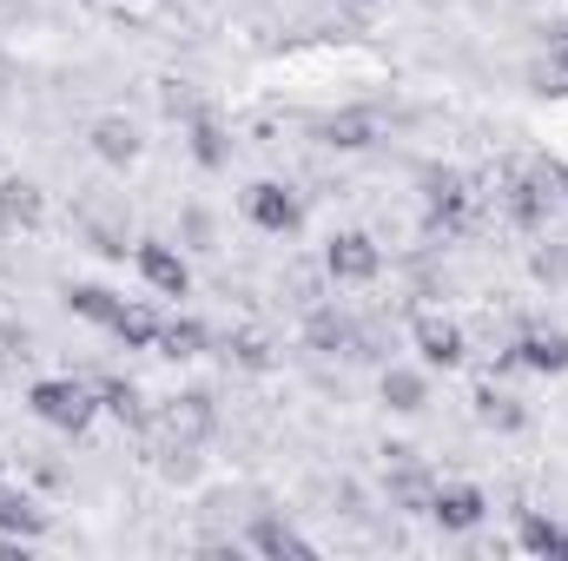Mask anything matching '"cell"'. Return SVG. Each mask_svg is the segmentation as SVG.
I'll return each instance as SVG.
<instances>
[{
    "label": "cell",
    "instance_id": "6da1fadb",
    "mask_svg": "<svg viewBox=\"0 0 568 561\" xmlns=\"http://www.w3.org/2000/svg\"><path fill=\"white\" fill-rule=\"evenodd\" d=\"M27 410L47 422V429H67V436H80L87 422L100 417V390H87L80 377H40V384L27 390Z\"/></svg>",
    "mask_w": 568,
    "mask_h": 561
},
{
    "label": "cell",
    "instance_id": "7a4b0ae2",
    "mask_svg": "<svg viewBox=\"0 0 568 561\" xmlns=\"http://www.w3.org/2000/svg\"><path fill=\"white\" fill-rule=\"evenodd\" d=\"M245 218L258 232H272V238H291V232H304V198L278 178H252L245 185Z\"/></svg>",
    "mask_w": 568,
    "mask_h": 561
},
{
    "label": "cell",
    "instance_id": "3957f363",
    "mask_svg": "<svg viewBox=\"0 0 568 561\" xmlns=\"http://www.w3.org/2000/svg\"><path fill=\"white\" fill-rule=\"evenodd\" d=\"M377 272H384V252H377L371 232H331V245H324V278L371 284Z\"/></svg>",
    "mask_w": 568,
    "mask_h": 561
},
{
    "label": "cell",
    "instance_id": "277c9868",
    "mask_svg": "<svg viewBox=\"0 0 568 561\" xmlns=\"http://www.w3.org/2000/svg\"><path fill=\"white\" fill-rule=\"evenodd\" d=\"M496 370H536V377H562L568 370V330H523L503 357H496Z\"/></svg>",
    "mask_w": 568,
    "mask_h": 561
},
{
    "label": "cell",
    "instance_id": "5b68a950",
    "mask_svg": "<svg viewBox=\"0 0 568 561\" xmlns=\"http://www.w3.org/2000/svg\"><path fill=\"white\" fill-rule=\"evenodd\" d=\"M424 516L436 522V529H449V536H469V529L489 516V502H483V489H476V482H436Z\"/></svg>",
    "mask_w": 568,
    "mask_h": 561
},
{
    "label": "cell",
    "instance_id": "8992f818",
    "mask_svg": "<svg viewBox=\"0 0 568 561\" xmlns=\"http://www.w3.org/2000/svg\"><path fill=\"white\" fill-rule=\"evenodd\" d=\"M496 205H503V218H509V225H529V232H536V225H549V205H556V198H549V185H542V178L503 172V178H496Z\"/></svg>",
    "mask_w": 568,
    "mask_h": 561
},
{
    "label": "cell",
    "instance_id": "52a82bcc",
    "mask_svg": "<svg viewBox=\"0 0 568 561\" xmlns=\"http://www.w3.org/2000/svg\"><path fill=\"white\" fill-rule=\"evenodd\" d=\"M133 265H140V278L159 290V297H185L192 290V265L165 245V238H140L133 245Z\"/></svg>",
    "mask_w": 568,
    "mask_h": 561
},
{
    "label": "cell",
    "instance_id": "ba28073f",
    "mask_svg": "<svg viewBox=\"0 0 568 561\" xmlns=\"http://www.w3.org/2000/svg\"><path fill=\"white\" fill-rule=\"evenodd\" d=\"M417 357H424L429 370H456L463 357H469V344H463V324H449V317H436V310H424L417 317Z\"/></svg>",
    "mask_w": 568,
    "mask_h": 561
},
{
    "label": "cell",
    "instance_id": "9c48e42d",
    "mask_svg": "<svg viewBox=\"0 0 568 561\" xmlns=\"http://www.w3.org/2000/svg\"><path fill=\"white\" fill-rule=\"evenodd\" d=\"M212 397H199V390H185V397H172L165 410H159V429L172 436V442H205L212 436Z\"/></svg>",
    "mask_w": 568,
    "mask_h": 561
},
{
    "label": "cell",
    "instance_id": "30bf717a",
    "mask_svg": "<svg viewBox=\"0 0 568 561\" xmlns=\"http://www.w3.org/2000/svg\"><path fill=\"white\" fill-rule=\"evenodd\" d=\"M40 218H47L40 185H33V178H7V185H0V225H7V232H40Z\"/></svg>",
    "mask_w": 568,
    "mask_h": 561
},
{
    "label": "cell",
    "instance_id": "8fae6325",
    "mask_svg": "<svg viewBox=\"0 0 568 561\" xmlns=\"http://www.w3.org/2000/svg\"><path fill=\"white\" fill-rule=\"evenodd\" d=\"M87 140H93V152H100L106 165H133V159H140V126H133L126 113H100Z\"/></svg>",
    "mask_w": 568,
    "mask_h": 561
},
{
    "label": "cell",
    "instance_id": "7c38bea8",
    "mask_svg": "<svg viewBox=\"0 0 568 561\" xmlns=\"http://www.w3.org/2000/svg\"><path fill=\"white\" fill-rule=\"evenodd\" d=\"M351 330H357V324H351L344 310H331V304H311V310H304V344H311L317 357L351 350Z\"/></svg>",
    "mask_w": 568,
    "mask_h": 561
},
{
    "label": "cell",
    "instance_id": "4fadbf2b",
    "mask_svg": "<svg viewBox=\"0 0 568 561\" xmlns=\"http://www.w3.org/2000/svg\"><path fill=\"white\" fill-rule=\"evenodd\" d=\"M252 549L265 561H311V542H304L291 522H278V516H258V522H252Z\"/></svg>",
    "mask_w": 568,
    "mask_h": 561
},
{
    "label": "cell",
    "instance_id": "5bb4252c",
    "mask_svg": "<svg viewBox=\"0 0 568 561\" xmlns=\"http://www.w3.org/2000/svg\"><path fill=\"white\" fill-rule=\"evenodd\" d=\"M0 529H7V536H27V542L47 529V509H40L27 489H13L7 476H0Z\"/></svg>",
    "mask_w": 568,
    "mask_h": 561
},
{
    "label": "cell",
    "instance_id": "9a60e30c",
    "mask_svg": "<svg viewBox=\"0 0 568 561\" xmlns=\"http://www.w3.org/2000/svg\"><path fill=\"white\" fill-rule=\"evenodd\" d=\"M476 422H483V429H496V436H516V429L529 422V410H523V397H509V390L483 384V390H476Z\"/></svg>",
    "mask_w": 568,
    "mask_h": 561
},
{
    "label": "cell",
    "instance_id": "2e32d148",
    "mask_svg": "<svg viewBox=\"0 0 568 561\" xmlns=\"http://www.w3.org/2000/svg\"><path fill=\"white\" fill-rule=\"evenodd\" d=\"M185 145H192V159H199L205 172L232 165V140H225V126H219V120H205V113H192V126H185Z\"/></svg>",
    "mask_w": 568,
    "mask_h": 561
},
{
    "label": "cell",
    "instance_id": "e0dca14e",
    "mask_svg": "<svg viewBox=\"0 0 568 561\" xmlns=\"http://www.w3.org/2000/svg\"><path fill=\"white\" fill-rule=\"evenodd\" d=\"M106 330H113L126 350H152V344H159V310H152V304H120V317H113Z\"/></svg>",
    "mask_w": 568,
    "mask_h": 561
},
{
    "label": "cell",
    "instance_id": "ac0fdd59",
    "mask_svg": "<svg viewBox=\"0 0 568 561\" xmlns=\"http://www.w3.org/2000/svg\"><path fill=\"white\" fill-rule=\"evenodd\" d=\"M516 542H523L529 555H542V561H568V529L562 522H549V516H523Z\"/></svg>",
    "mask_w": 568,
    "mask_h": 561
},
{
    "label": "cell",
    "instance_id": "d6986e66",
    "mask_svg": "<svg viewBox=\"0 0 568 561\" xmlns=\"http://www.w3.org/2000/svg\"><path fill=\"white\" fill-rule=\"evenodd\" d=\"M384 404H390L397 417H417V410L429 404V384L417 377V370H404V364H390V370H384Z\"/></svg>",
    "mask_w": 568,
    "mask_h": 561
},
{
    "label": "cell",
    "instance_id": "ffe728a7",
    "mask_svg": "<svg viewBox=\"0 0 568 561\" xmlns=\"http://www.w3.org/2000/svg\"><path fill=\"white\" fill-rule=\"evenodd\" d=\"M317 133H324V145H337V152H364V145L377 140V120L371 113H331Z\"/></svg>",
    "mask_w": 568,
    "mask_h": 561
},
{
    "label": "cell",
    "instance_id": "44dd1931",
    "mask_svg": "<svg viewBox=\"0 0 568 561\" xmlns=\"http://www.w3.org/2000/svg\"><path fill=\"white\" fill-rule=\"evenodd\" d=\"M67 304H73V317H87V324H113L120 317V290H106V284H73L67 290Z\"/></svg>",
    "mask_w": 568,
    "mask_h": 561
},
{
    "label": "cell",
    "instance_id": "7402d4cb",
    "mask_svg": "<svg viewBox=\"0 0 568 561\" xmlns=\"http://www.w3.org/2000/svg\"><path fill=\"white\" fill-rule=\"evenodd\" d=\"M205 344H212V337H205L199 317H172V324H159V350L179 357V364H185V357H205Z\"/></svg>",
    "mask_w": 568,
    "mask_h": 561
},
{
    "label": "cell",
    "instance_id": "603a6c76",
    "mask_svg": "<svg viewBox=\"0 0 568 561\" xmlns=\"http://www.w3.org/2000/svg\"><path fill=\"white\" fill-rule=\"evenodd\" d=\"M100 410H113L120 422H145V397L120 377H100Z\"/></svg>",
    "mask_w": 568,
    "mask_h": 561
},
{
    "label": "cell",
    "instance_id": "cb8c5ba5",
    "mask_svg": "<svg viewBox=\"0 0 568 561\" xmlns=\"http://www.w3.org/2000/svg\"><path fill=\"white\" fill-rule=\"evenodd\" d=\"M529 265H536V278L542 284H568V245H542Z\"/></svg>",
    "mask_w": 568,
    "mask_h": 561
},
{
    "label": "cell",
    "instance_id": "d4e9b609",
    "mask_svg": "<svg viewBox=\"0 0 568 561\" xmlns=\"http://www.w3.org/2000/svg\"><path fill=\"white\" fill-rule=\"evenodd\" d=\"M225 350H232L245 370H272V344H265V337H232Z\"/></svg>",
    "mask_w": 568,
    "mask_h": 561
},
{
    "label": "cell",
    "instance_id": "484cf974",
    "mask_svg": "<svg viewBox=\"0 0 568 561\" xmlns=\"http://www.w3.org/2000/svg\"><path fill=\"white\" fill-rule=\"evenodd\" d=\"M556 67H562V73H568V27H562V33H556Z\"/></svg>",
    "mask_w": 568,
    "mask_h": 561
}]
</instances>
